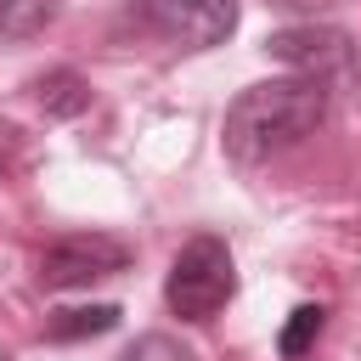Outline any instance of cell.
<instances>
[{"label":"cell","instance_id":"obj_2","mask_svg":"<svg viewBox=\"0 0 361 361\" xmlns=\"http://www.w3.org/2000/svg\"><path fill=\"white\" fill-rule=\"evenodd\" d=\"M237 293V259L226 248V237H192L180 243V254L169 259V276H164V305L169 316L180 322H214Z\"/></svg>","mask_w":361,"mask_h":361},{"label":"cell","instance_id":"obj_8","mask_svg":"<svg viewBox=\"0 0 361 361\" xmlns=\"http://www.w3.org/2000/svg\"><path fill=\"white\" fill-rule=\"evenodd\" d=\"M322 327H327V305H293V316H288L282 333H276V355H282V361H305V355L316 350Z\"/></svg>","mask_w":361,"mask_h":361},{"label":"cell","instance_id":"obj_7","mask_svg":"<svg viewBox=\"0 0 361 361\" xmlns=\"http://www.w3.org/2000/svg\"><path fill=\"white\" fill-rule=\"evenodd\" d=\"M113 327H118V305H73V310H56L45 322V338L73 344V338H96V333H113Z\"/></svg>","mask_w":361,"mask_h":361},{"label":"cell","instance_id":"obj_1","mask_svg":"<svg viewBox=\"0 0 361 361\" xmlns=\"http://www.w3.org/2000/svg\"><path fill=\"white\" fill-rule=\"evenodd\" d=\"M333 85L288 73V79H259L248 90H237V102L220 118V147L231 164H271L288 147L310 141L327 118Z\"/></svg>","mask_w":361,"mask_h":361},{"label":"cell","instance_id":"obj_6","mask_svg":"<svg viewBox=\"0 0 361 361\" xmlns=\"http://www.w3.org/2000/svg\"><path fill=\"white\" fill-rule=\"evenodd\" d=\"M34 102L51 113V118H79L90 107V85L73 73V68H51L34 79Z\"/></svg>","mask_w":361,"mask_h":361},{"label":"cell","instance_id":"obj_4","mask_svg":"<svg viewBox=\"0 0 361 361\" xmlns=\"http://www.w3.org/2000/svg\"><path fill=\"white\" fill-rule=\"evenodd\" d=\"M265 56H276L282 68L305 73V79H322V85H344L355 79L361 68V45L344 34V28H327V23H293V28H276L265 39Z\"/></svg>","mask_w":361,"mask_h":361},{"label":"cell","instance_id":"obj_3","mask_svg":"<svg viewBox=\"0 0 361 361\" xmlns=\"http://www.w3.org/2000/svg\"><path fill=\"white\" fill-rule=\"evenodd\" d=\"M237 0H135V23L180 51H214L237 34Z\"/></svg>","mask_w":361,"mask_h":361},{"label":"cell","instance_id":"obj_10","mask_svg":"<svg viewBox=\"0 0 361 361\" xmlns=\"http://www.w3.org/2000/svg\"><path fill=\"white\" fill-rule=\"evenodd\" d=\"M265 6H276V11H322L333 0H265Z\"/></svg>","mask_w":361,"mask_h":361},{"label":"cell","instance_id":"obj_5","mask_svg":"<svg viewBox=\"0 0 361 361\" xmlns=\"http://www.w3.org/2000/svg\"><path fill=\"white\" fill-rule=\"evenodd\" d=\"M135 248L113 231H73V237H56L45 254H39V288H90L102 276H118L130 271Z\"/></svg>","mask_w":361,"mask_h":361},{"label":"cell","instance_id":"obj_9","mask_svg":"<svg viewBox=\"0 0 361 361\" xmlns=\"http://www.w3.org/2000/svg\"><path fill=\"white\" fill-rule=\"evenodd\" d=\"M51 23V0H0V39H23Z\"/></svg>","mask_w":361,"mask_h":361}]
</instances>
